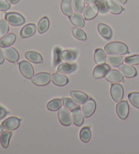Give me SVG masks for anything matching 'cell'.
I'll return each instance as SVG.
<instances>
[{
    "label": "cell",
    "instance_id": "3957f363",
    "mask_svg": "<svg viewBox=\"0 0 139 154\" xmlns=\"http://www.w3.org/2000/svg\"><path fill=\"white\" fill-rule=\"evenodd\" d=\"M51 81V75L48 73L42 72L37 73L31 78L32 83L38 86H44Z\"/></svg>",
    "mask_w": 139,
    "mask_h": 154
},
{
    "label": "cell",
    "instance_id": "9a60e30c",
    "mask_svg": "<svg viewBox=\"0 0 139 154\" xmlns=\"http://www.w3.org/2000/svg\"><path fill=\"white\" fill-rule=\"evenodd\" d=\"M109 70H111V67L107 64L98 65L93 71V76L95 79H101L106 75Z\"/></svg>",
    "mask_w": 139,
    "mask_h": 154
},
{
    "label": "cell",
    "instance_id": "60d3db41",
    "mask_svg": "<svg viewBox=\"0 0 139 154\" xmlns=\"http://www.w3.org/2000/svg\"><path fill=\"white\" fill-rule=\"evenodd\" d=\"M10 8V4L7 0H0V10L6 11Z\"/></svg>",
    "mask_w": 139,
    "mask_h": 154
},
{
    "label": "cell",
    "instance_id": "d4e9b609",
    "mask_svg": "<svg viewBox=\"0 0 139 154\" xmlns=\"http://www.w3.org/2000/svg\"><path fill=\"white\" fill-rule=\"evenodd\" d=\"M124 58L120 55H113L109 54L107 57V61L109 65L115 67H119L120 65L123 64Z\"/></svg>",
    "mask_w": 139,
    "mask_h": 154
},
{
    "label": "cell",
    "instance_id": "7c38bea8",
    "mask_svg": "<svg viewBox=\"0 0 139 154\" xmlns=\"http://www.w3.org/2000/svg\"><path fill=\"white\" fill-rule=\"evenodd\" d=\"M106 80L111 82V83H119V82H124V77L122 74L120 73L119 71L117 70H109L108 73L105 76Z\"/></svg>",
    "mask_w": 139,
    "mask_h": 154
},
{
    "label": "cell",
    "instance_id": "74e56055",
    "mask_svg": "<svg viewBox=\"0 0 139 154\" xmlns=\"http://www.w3.org/2000/svg\"><path fill=\"white\" fill-rule=\"evenodd\" d=\"M125 63L132 65H139V55L135 54L131 57H128L125 58Z\"/></svg>",
    "mask_w": 139,
    "mask_h": 154
},
{
    "label": "cell",
    "instance_id": "ba28073f",
    "mask_svg": "<svg viewBox=\"0 0 139 154\" xmlns=\"http://www.w3.org/2000/svg\"><path fill=\"white\" fill-rule=\"evenodd\" d=\"M111 95L115 102L119 103L124 97V88L122 85L115 83L111 87Z\"/></svg>",
    "mask_w": 139,
    "mask_h": 154
},
{
    "label": "cell",
    "instance_id": "6da1fadb",
    "mask_svg": "<svg viewBox=\"0 0 139 154\" xmlns=\"http://www.w3.org/2000/svg\"><path fill=\"white\" fill-rule=\"evenodd\" d=\"M105 52L108 54L124 55L129 53L128 46L121 42H113L105 46Z\"/></svg>",
    "mask_w": 139,
    "mask_h": 154
},
{
    "label": "cell",
    "instance_id": "7a4b0ae2",
    "mask_svg": "<svg viewBox=\"0 0 139 154\" xmlns=\"http://www.w3.org/2000/svg\"><path fill=\"white\" fill-rule=\"evenodd\" d=\"M5 18L10 25L17 26L23 25L25 23V18L17 12H8L5 15Z\"/></svg>",
    "mask_w": 139,
    "mask_h": 154
},
{
    "label": "cell",
    "instance_id": "5bb4252c",
    "mask_svg": "<svg viewBox=\"0 0 139 154\" xmlns=\"http://www.w3.org/2000/svg\"><path fill=\"white\" fill-rule=\"evenodd\" d=\"M71 119L73 124L77 126H81L84 121V114L81 111L80 107L73 109L71 113Z\"/></svg>",
    "mask_w": 139,
    "mask_h": 154
},
{
    "label": "cell",
    "instance_id": "f6af8a7d",
    "mask_svg": "<svg viewBox=\"0 0 139 154\" xmlns=\"http://www.w3.org/2000/svg\"><path fill=\"white\" fill-rule=\"evenodd\" d=\"M118 3H119L120 4H125L127 2V0H116Z\"/></svg>",
    "mask_w": 139,
    "mask_h": 154
},
{
    "label": "cell",
    "instance_id": "7bdbcfd3",
    "mask_svg": "<svg viewBox=\"0 0 139 154\" xmlns=\"http://www.w3.org/2000/svg\"><path fill=\"white\" fill-rule=\"evenodd\" d=\"M4 51H2V50L0 47V65L3 64L4 62Z\"/></svg>",
    "mask_w": 139,
    "mask_h": 154
},
{
    "label": "cell",
    "instance_id": "b9f144b4",
    "mask_svg": "<svg viewBox=\"0 0 139 154\" xmlns=\"http://www.w3.org/2000/svg\"><path fill=\"white\" fill-rule=\"evenodd\" d=\"M8 112L6 109L2 107V106H0V120L4 118L8 115Z\"/></svg>",
    "mask_w": 139,
    "mask_h": 154
},
{
    "label": "cell",
    "instance_id": "f546056e",
    "mask_svg": "<svg viewBox=\"0 0 139 154\" xmlns=\"http://www.w3.org/2000/svg\"><path fill=\"white\" fill-rule=\"evenodd\" d=\"M63 100L60 99H56L50 100L47 104V109L50 111H56L59 110L62 107Z\"/></svg>",
    "mask_w": 139,
    "mask_h": 154
},
{
    "label": "cell",
    "instance_id": "8d00e7d4",
    "mask_svg": "<svg viewBox=\"0 0 139 154\" xmlns=\"http://www.w3.org/2000/svg\"><path fill=\"white\" fill-rule=\"evenodd\" d=\"M9 25L6 20H0V38L6 35L9 31Z\"/></svg>",
    "mask_w": 139,
    "mask_h": 154
},
{
    "label": "cell",
    "instance_id": "9c48e42d",
    "mask_svg": "<svg viewBox=\"0 0 139 154\" xmlns=\"http://www.w3.org/2000/svg\"><path fill=\"white\" fill-rule=\"evenodd\" d=\"M99 12V8L97 4H90L85 8L83 12V16L85 20H92L97 17Z\"/></svg>",
    "mask_w": 139,
    "mask_h": 154
},
{
    "label": "cell",
    "instance_id": "4fadbf2b",
    "mask_svg": "<svg viewBox=\"0 0 139 154\" xmlns=\"http://www.w3.org/2000/svg\"><path fill=\"white\" fill-rule=\"evenodd\" d=\"M119 71L123 76L128 78H134L137 75V71L133 66L129 64H122L119 67Z\"/></svg>",
    "mask_w": 139,
    "mask_h": 154
},
{
    "label": "cell",
    "instance_id": "30bf717a",
    "mask_svg": "<svg viewBox=\"0 0 139 154\" xmlns=\"http://www.w3.org/2000/svg\"><path fill=\"white\" fill-rule=\"evenodd\" d=\"M58 119L60 124L63 126H70L72 122L71 116L70 113L69 112L68 109H66L65 107H61L58 112Z\"/></svg>",
    "mask_w": 139,
    "mask_h": 154
},
{
    "label": "cell",
    "instance_id": "7dc6e473",
    "mask_svg": "<svg viewBox=\"0 0 139 154\" xmlns=\"http://www.w3.org/2000/svg\"><path fill=\"white\" fill-rule=\"evenodd\" d=\"M4 128H3V126H2V125H0V134H1L2 132H3V131H4Z\"/></svg>",
    "mask_w": 139,
    "mask_h": 154
},
{
    "label": "cell",
    "instance_id": "ac0fdd59",
    "mask_svg": "<svg viewBox=\"0 0 139 154\" xmlns=\"http://www.w3.org/2000/svg\"><path fill=\"white\" fill-rule=\"evenodd\" d=\"M37 26L35 24L29 23L24 26L20 30V35L22 38H28L33 35L36 32Z\"/></svg>",
    "mask_w": 139,
    "mask_h": 154
},
{
    "label": "cell",
    "instance_id": "ab89813d",
    "mask_svg": "<svg viewBox=\"0 0 139 154\" xmlns=\"http://www.w3.org/2000/svg\"><path fill=\"white\" fill-rule=\"evenodd\" d=\"M97 4L98 6V8H99V12L101 14H106V13H107L108 9L107 7L106 2L104 0H98Z\"/></svg>",
    "mask_w": 139,
    "mask_h": 154
},
{
    "label": "cell",
    "instance_id": "d590c367",
    "mask_svg": "<svg viewBox=\"0 0 139 154\" xmlns=\"http://www.w3.org/2000/svg\"><path fill=\"white\" fill-rule=\"evenodd\" d=\"M128 99L134 107L139 109V92H131L128 94Z\"/></svg>",
    "mask_w": 139,
    "mask_h": 154
},
{
    "label": "cell",
    "instance_id": "83f0119b",
    "mask_svg": "<svg viewBox=\"0 0 139 154\" xmlns=\"http://www.w3.org/2000/svg\"><path fill=\"white\" fill-rule=\"evenodd\" d=\"M107 60L106 53L103 49L98 48L94 52V61L96 64L101 65L105 63Z\"/></svg>",
    "mask_w": 139,
    "mask_h": 154
},
{
    "label": "cell",
    "instance_id": "ffe728a7",
    "mask_svg": "<svg viewBox=\"0 0 139 154\" xmlns=\"http://www.w3.org/2000/svg\"><path fill=\"white\" fill-rule=\"evenodd\" d=\"M16 39H17V35L14 33H8L0 39V47L4 48L10 47L14 44Z\"/></svg>",
    "mask_w": 139,
    "mask_h": 154
},
{
    "label": "cell",
    "instance_id": "ee69618b",
    "mask_svg": "<svg viewBox=\"0 0 139 154\" xmlns=\"http://www.w3.org/2000/svg\"><path fill=\"white\" fill-rule=\"evenodd\" d=\"M84 2L88 4H97L98 0H84Z\"/></svg>",
    "mask_w": 139,
    "mask_h": 154
},
{
    "label": "cell",
    "instance_id": "5b68a950",
    "mask_svg": "<svg viewBox=\"0 0 139 154\" xmlns=\"http://www.w3.org/2000/svg\"><path fill=\"white\" fill-rule=\"evenodd\" d=\"M97 107V104L94 99H88L82 106V113L84 118H88L94 114Z\"/></svg>",
    "mask_w": 139,
    "mask_h": 154
},
{
    "label": "cell",
    "instance_id": "d6a6232c",
    "mask_svg": "<svg viewBox=\"0 0 139 154\" xmlns=\"http://www.w3.org/2000/svg\"><path fill=\"white\" fill-rule=\"evenodd\" d=\"M79 137L83 142H89L91 139V131L89 127H84L80 131Z\"/></svg>",
    "mask_w": 139,
    "mask_h": 154
},
{
    "label": "cell",
    "instance_id": "e575fe53",
    "mask_svg": "<svg viewBox=\"0 0 139 154\" xmlns=\"http://www.w3.org/2000/svg\"><path fill=\"white\" fill-rule=\"evenodd\" d=\"M74 10L76 12L82 13L85 8V4L84 0H72Z\"/></svg>",
    "mask_w": 139,
    "mask_h": 154
},
{
    "label": "cell",
    "instance_id": "277c9868",
    "mask_svg": "<svg viewBox=\"0 0 139 154\" xmlns=\"http://www.w3.org/2000/svg\"><path fill=\"white\" fill-rule=\"evenodd\" d=\"M19 69L22 75L26 79H31L34 75V69L30 63L23 60L19 63Z\"/></svg>",
    "mask_w": 139,
    "mask_h": 154
},
{
    "label": "cell",
    "instance_id": "44dd1931",
    "mask_svg": "<svg viewBox=\"0 0 139 154\" xmlns=\"http://www.w3.org/2000/svg\"><path fill=\"white\" fill-rule=\"evenodd\" d=\"M98 31L100 35L106 39H110L113 36V31L111 27L103 23H100L98 25Z\"/></svg>",
    "mask_w": 139,
    "mask_h": 154
},
{
    "label": "cell",
    "instance_id": "2e32d148",
    "mask_svg": "<svg viewBox=\"0 0 139 154\" xmlns=\"http://www.w3.org/2000/svg\"><path fill=\"white\" fill-rule=\"evenodd\" d=\"M107 7L109 12L113 14H119L124 11V8L116 0H105Z\"/></svg>",
    "mask_w": 139,
    "mask_h": 154
},
{
    "label": "cell",
    "instance_id": "e0dca14e",
    "mask_svg": "<svg viewBox=\"0 0 139 154\" xmlns=\"http://www.w3.org/2000/svg\"><path fill=\"white\" fill-rule=\"evenodd\" d=\"M52 83L58 86H65L69 83V79L61 73H54L51 77Z\"/></svg>",
    "mask_w": 139,
    "mask_h": 154
},
{
    "label": "cell",
    "instance_id": "484cf974",
    "mask_svg": "<svg viewBox=\"0 0 139 154\" xmlns=\"http://www.w3.org/2000/svg\"><path fill=\"white\" fill-rule=\"evenodd\" d=\"M25 57L28 60L31 61V62L33 63H36V64L42 63L44 62L42 55L37 52H35V51L26 52L25 54Z\"/></svg>",
    "mask_w": 139,
    "mask_h": 154
},
{
    "label": "cell",
    "instance_id": "f35d334b",
    "mask_svg": "<svg viewBox=\"0 0 139 154\" xmlns=\"http://www.w3.org/2000/svg\"><path fill=\"white\" fill-rule=\"evenodd\" d=\"M61 50L60 48H56L54 50V65H57L60 63L61 60V57H60V53H61Z\"/></svg>",
    "mask_w": 139,
    "mask_h": 154
},
{
    "label": "cell",
    "instance_id": "4dcf8cb0",
    "mask_svg": "<svg viewBox=\"0 0 139 154\" xmlns=\"http://www.w3.org/2000/svg\"><path fill=\"white\" fill-rule=\"evenodd\" d=\"M12 132L10 131H5L2 132L1 134V137H0V142H1V144L2 147L4 148H8L9 146L10 143V139L12 137Z\"/></svg>",
    "mask_w": 139,
    "mask_h": 154
},
{
    "label": "cell",
    "instance_id": "f1b7e54d",
    "mask_svg": "<svg viewBox=\"0 0 139 154\" xmlns=\"http://www.w3.org/2000/svg\"><path fill=\"white\" fill-rule=\"evenodd\" d=\"M50 26V20L47 17H44L42 18L38 23L37 25V29L39 33H44L48 30Z\"/></svg>",
    "mask_w": 139,
    "mask_h": 154
},
{
    "label": "cell",
    "instance_id": "4316f807",
    "mask_svg": "<svg viewBox=\"0 0 139 154\" xmlns=\"http://www.w3.org/2000/svg\"><path fill=\"white\" fill-rule=\"evenodd\" d=\"M61 10L64 14L69 17L73 13L72 0H63L61 2Z\"/></svg>",
    "mask_w": 139,
    "mask_h": 154
},
{
    "label": "cell",
    "instance_id": "cb8c5ba5",
    "mask_svg": "<svg viewBox=\"0 0 139 154\" xmlns=\"http://www.w3.org/2000/svg\"><path fill=\"white\" fill-rule=\"evenodd\" d=\"M61 59L66 63L73 62L77 57V53L76 51L70 50H65L60 53Z\"/></svg>",
    "mask_w": 139,
    "mask_h": 154
},
{
    "label": "cell",
    "instance_id": "bcb514c9",
    "mask_svg": "<svg viewBox=\"0 0 139 154\" xmlns=\"http://www.w3.org/2000/svg\"><path fill=\"white\" fill-rule=\"evenodd\" d=\"M10 3H11L12 4H17L18 2L20 1V0H8Z\"/></svg>",
    "mask_w": 139,
    "mask_h": 154
},
{
    "label": "cell",
    "instance_id": "8fae6325",
    "mask_svg": "<svg viewBox=\"0 0 139 154\" xmlns=\"http://www.w3.org/2000/svg\"><path fill=\"white\" fill-rule=\"evenodd\" d=\"M4 57L7 60L12 63H16L19 60V53L17 50L12 47L5 48L4 50Z\"/></svg>",
    "mask_w": 139,
    "mask_h": 154
},
{
    "label": "cell",
    "instance_id": "d6986e66",
    "mask_svg": "<svg viewBox=\"0 0 139 154\" xmlns=\"http://www.w3.org/2000/svg\"><path fill=\"white\" fill-rule=\"evenodd\" d=\"M70 95L74 101H76L77 104H84L88 99V94L84 93V92L79 91V90H72L70 92Z\"/></svg>",
    "mask_w": 139,
    "mask_h": 154
},
{
    "label": "cell",
    "instance_id": "8992f818",
    "mask_svg": "<svg viewBox=\"0 0 139 154\" xmlns=\"http://www.w3.org/2000/svg\"><path fill=\"white\" fill-rule=\"evenodd\" d=\"M21 119L17 117H10L2 122V126L6 131H15L20 126Z\"/></svg>",
    "mask_w": 139,
    "mask_h": 154
},
{
    "label": "cell",
    "instance_id": "7402d4cb",
    "mask_svg": "<svg viewBox=\"0 0 139 154\" xmlns=\"http://www.w3.org/2000/svg\"><path fill=\"white\" fill-rule=\"evenodd\" d=\"M77 66L76 64H70L68 63H63L58 65L57 68V71L58 73H64V74H69L73 73L74 71L77 70Z\"/></svg>",
    "mask_w": 139,
    "mask_h": 154
},
{
    "label": "cell",
    "instance_id": "836d02e7",
    "mask_svg": "<svg viewBox=\"0 0 139 154\" xmlns=\"http://www.w3.org/2000/svg\"><path fill=\"white\" fill-rule=\"evenodd\" d=\"M62 100L64 107L69 111H72L73 109L77 107H79L76 101H74V100H72L71 99H69V98H63Z\"/></svg>",
    "mask_w": 139,
    "mask_h": 154
},
{
    "label": "cell",
    "instance_id": "52a82bcc",
    "mask_svg": "<svg viewBox=\"0 0 139 154\" xmlns=\"http://www.w3.org/2000/svg\"><path fill=\"white\" fill-rule=\"evenodd\" d=\"M129 105L126 100L119 101L116 106L117 114L119 118L122 119H125L129 115Z\"/></svg>",
    "mask_w": 139,
    "mask_h": 154
},
{
    "label": "cell",
    "instance_id": "1f68e13d",
    "mask_svg": "<svg viewBox=\"0 0 139 154\" xmlns=\"http://www.w3.org/2000/svg\"><path fill=\"white\" fill-rule=\"evenodd\" d=\"M72 33L74 38L79 39V40L85 41L87 39V35L84 31L79 27H73L72 29Z\"/></svg>",
    "mask_w": 139,
    "mask_h": 154
},
{
    "label": "cell",
    "instance_id": "603a6c76",
    "mask_svg": "<svg viewBox=\"0 0 139 154\" xmlns=\"http://www.w3.org/2000/svg\"><path fill=\"white\" fill-rule=\"evenodd\" d=\"M69 20L77 27L82 28L85 25V20L82 16L78 12H73L69 16Z\"/></svg>",
    "mask_w": 139,
    "mask_h": 154
}]
</instances>
